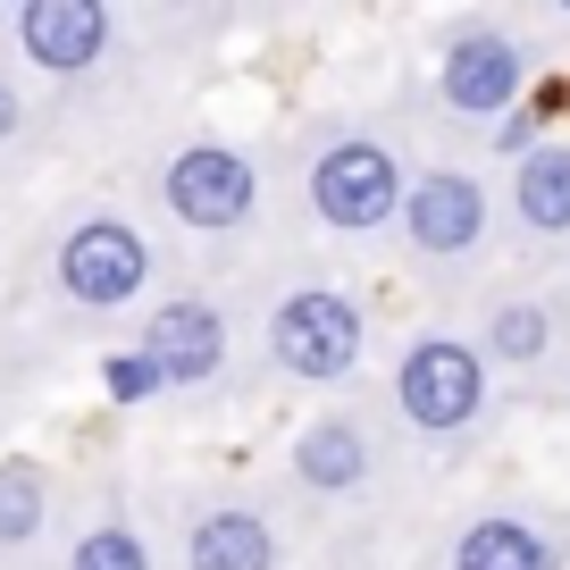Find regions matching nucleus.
<instances>
[{
	"instance_id": "obj_3",
	"label": "nucleus",
	"mask_w": 570,
	"mask_h": 570,
	"mask_svg": "<svg viewBox=\"0 0 570 570\" xmlns=\"http://www.w3.org/2000/svg\"><path fill=\"white\" fill-rule=\"evenodd\" d=\"M151 268H160V252H151V235H142L126 210H85V218L51 244L59 303H68V311H92V320L135 311L142 294H151Z\"/></svg>"
},
{
	"instance_id": "obj_17",
	"label": "nucleus",
	"mask_w": 570,
	"mask_h": 570,
	"mask_svg": "<svg viewBox=\"0 0 570 570\" xmlns=\"http://www.w3.org/2000/svg\"><path fill=\"white\" fill-rule=\"evenodd\" d=\"M101 377H109V394H118V403H142V394H160V386H168V377H160V370H151V361H142V353H126V361H109V370H101Z\"/></svg>"
},
{
	"instance_id": "obj_11",
	"label": "nucleus",
	"mask_w": 570,
	"mask_h": 570,
	"mask_svg": "<svg viewBox=\"0 0 570 570\" xmlns=\"http://www.w3.org/2000/svg\"><path fill=\"white\" fill-rule=\"evenodd\" d=\"M294 487L303 495H353V487H370L377 470V436L361 411H320V420H303V436H294Z\"/></svg>"
},
{
	"instance_id": "obj_2",
	"label": "nucleus",
	"mask_w": 570,
	"mask_h": 570,
	"mask_svg": "<svg viewBox=\"0 0 570 570\" xmlns=\"http://www.w3.org/2000/svg\"><path fill=\"white\" fill-rule=\"evenodd\" d=\"M403 194H411L403 151L361 135V126L327 135L320 151H311V168H303V202H311V218H320L327 235H377L386 218H403Z\"/></svg>"
},
{
	"instance_id": "obj_6",
	"label": "nucleus",
	"mask_w": 570,
	"mask_h": 570,
	"mask_svg": "<svg viewBox=\"0 0 570 570\" xmlns=\"http://www.w3.org/2000/svg\"><path fill=\"white\" fill-rule=\"evenodd\" d=\"M9 35H18V59L35 76H51V85H76V76H92L109 51H118V9L109 0H9Z\"/></svg>"
},
{
	"instance_id": "obj_7",
	"label": "nucleus",
	"mask_w": 570,
	"mask_h": 570,
	"mask_svg": "<svg viewBox=\"0 0 570 570\" xmlns=\"http://www.w3.org/2000/svg\"><path fill=\"white\" fill-rule=\"evenodd\" d=\"M185 570H285V529L252 495H202L177 529Z\"/></svg>"
},
{
	"instance_id": "obj_10",
	"label": "nucleus",
	"mask_w": 570,
	"mask_h": 570,
	"mask_svg": "<svg viewBox=\"0 0 570 570\" xmlns=\"http://www.w3.org/2000/svg\"><path fill=\"white\" fill-rule=\"evenodd\" d=\"M529 85V51L495 26H470V35L445 42V68H436V92H445L462 118H503Z\"/></svg>"
},
{
	"instance_id": "obj_8",
	"label": "nucleus",
	"mask_w": 570,
	"mask_h": 570,
	"mask_svg": "<svg viewBox=\"0 0 570 570\" xmlns=\"http://www.w3.org/2000/svg\"><path fill=\"white\" fill-rule=\"evenodd\" d=\"M135 353L168 377V386H218L227 377V311L210 294H177V303H151L135 327Z\"/></svg>"
},
{
	"instance_id": "obj_19",
	"label": "nucleus",
	"mask_w": 570,
	"mask_h": 570,
	"mask_svg": "<svg viewBox=\"0 0 570 570\" xmlns=\"http://www.w3.org/2000/svg\"><path fill=\"white\" fill-rule=\"evenodd\" d=\"M0 18H9V9H0Z\"/></svg>"
},
{
	"instance_id": "obj_1",
	"label": "nucleus",
	"mask_w": 570,
	"mask_h": 570,
	"mask_svg": "<svg viewBox=\"0 0 570 570\" xmlns=\"http://www.w3.org/2000/svg\"><path fill=\"white\" fill-rule=\"evenodd\" d=\"M151 194H160V210L177 218L185 235H244L252 218H261V202H268V177H261V160H252L244 142H227V135H185L177 151L160 160V177H151Z\"/></svg>"
},
{
	"instance_id": "obj_16",
	"label": "nucleus",
	"mask_w": 570,
	"mask_h": 570,
	"mask_svg": "<svg viewBox=\"0 0 570 570\" xmlns=\"http://www.w3.org/2000/svg\"><path fill=\"white\" fill-rule=\"evenodd\" d=\"M546 344H553V320L537 303H495L487 311V361L529 370V361H546Z\"/></svg>"
},
{
	"instance_id": "obj_15",
	"label": "nucleus",
	"mask_w": 570,
	"mask_h": 570,
	"mask_svg": "<svg viewBox=\"0 0 570 570\" xmlns=\"http://www.w3.org/2000/svg\"><path fill=\"white\" fill-rule=\"evenodd\" d=\"M59 570H151V537L126 520V503H109V512H92L68 537V562Z\"/></svg>"
},
{
	"instance_id": "obj_18",
	"label": "nucleus",
	"mask_w": 570,
	"mask_h": 570,
	"mask_svg": "<svg viewBox=\"0 0 570 570\" xmlns=\"http://www.w3.org/2000/svg\"><path fill=\"white\" fill-rule=\"evenodd\" d=\"M26 135V92H18V76H0V151Z\"/></svg>"
},
{
	"instance_id": "obj_12",
	"label": "nucleus",
	"mask_w": 570,
	"mask_h": 570,
	"mask_svg": "<svg viewBox=\"0 0 570 570\" xmlns=\"http://www.w3.org/2000/svg\"><path fill=\"white\" fill-rule=\"evenodd\" d=\"M51 503H59V487L35 453H0V562H18V553H35L51 537Z\"/></svg>"
},
{
	"instance_id": "obj_13",
	"label": "nucleus",
	"mask_w": 570,
	"mask_h": 570,
	"mask_svg": "<svg viewBox=\"0 0 570 570\" xmlns=\"http://www.w3.org/2000/svg\"><path fill=\"white\" fill-rule=\"evenodd\" d=\"M512 210H520L529 235H570V142H537V151H520Z\"/></svg>"
},
{
	"instance_id": "obj_9",
	"label": "nucleus",
	"mask_w": 570,
	"mask_h": 570,
	"mask_svg": "<svg viewBox=\"0 0 570 570\" xmlns=\"http://www.w3.org/2000/svg\"><path fill=\"white\" fill-rule=\"evenodd\" d=\"M403 235L420 261H470L487 244V185L470 168H420L403 194Z\"/></svg>"
},
{
	"instance_id": "obj_4",
	"label": "nucleus",
	"mask_w": 570,
	"mask_h": 570,
	"mask_svg": "<svg viewBox=\"0 0 570 570\" xmlns=\"http://www.w3.org/2000/svg\"><path fill=\"white\" fill-rule=\"evenodd\" d=\"M261 344H268V370L277 377L344 386V377L361 370V353H370V320H361V303L336 294V285H294V294L268 311Z\"/></svg>"
},
{
	"instance_id": "obj_5",
	"label": "nucleus",
	"mask_w": 570,
	"mask_h": 570,
	"mask_svg": "<svg viewBox=\"0 0 570 570\" xmlns=\"http://www.w3.org/2000/svg\"><path fill=\"white\" fill-rule=\"evenodd\" d=\"M394 411L420 436H462L487 411V353L462 336H420L394 361Z\"/></svg>"
},
{
	"instance_id": "obj_14",
	"label": "nucleus",
	"mask_w": 570,
	"mask_h": 570,
	"mask_svg": "<svg viewBox=\"0 0 570 570\" xmlns=\"http://www.w3.org/2000/svg\"><path fill=\"white\" fill-rule=\"evenodd\" d=\"M453 570H553V546L529 520L487 512V520H470V529L453 537Z\"/></svg>"
}]
</instances>
